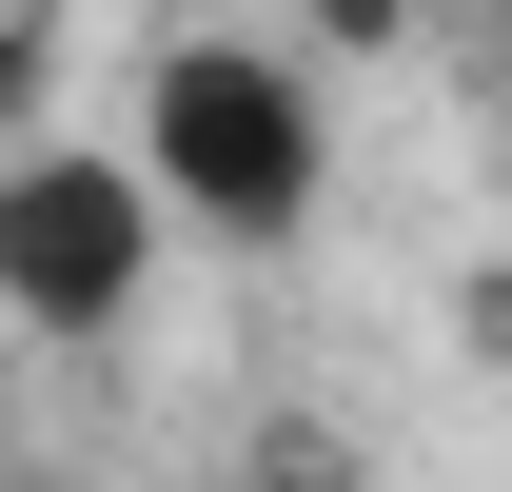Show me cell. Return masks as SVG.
Masks as SVG:
<instances>
[{"instance_id":"cell-3","label":"cell","mask_w":512,"mask_h":492,"mask_svg":"<svg viewBox=\"0 0 512 492\" xmlns=\"http://www.w3.org/2000/svg\"><path fill=\"white\" fill-rule=\"evenodd\" d=\"M296 20H316V40H355V60H375L394 20H414V0H296Z\"/></svg>"},{"instance_id":"cell-6","label":"cell","mask_w":512,"mask_h":492,"mask_svg":"<svg viewBox=\"0 0 512 492\" xmlns=\"http://www.w3.org/2000/svg\"><path fill=\"white\" fill-rule=\"evenodd\" d=\"M256 492H335V473H256Z\"/></svg>"},{"instance_id":"cell-1","label":"cell","mask_w":512,"mask_h":492,"mask_svg":"<svg viewBox=\"0 0 512 492\" xmlns=\"http://www.w3.org/2000/svg\"><path fill=\"white\" fill-rule=\"evenodd\" d=\"M138 178H158V217L276 256L316 217V79L276 60V40H158V79H138Z\"/></svg>"},{"instance_id":"cell-5","label":"cell","mask_w":512,"mask_h":492,"mask_svg":"<svg viewBox=\"0 0 512 492\" xmlns=\"http://www.w3.org/2000/svg\"><path fill=\"white\" fill-rule=\"evenodd\" d=\"M493 355H512V276H493Z\"/></svg>"},{"instance_id":"cell-2","label":"cell","mask_w":512,"mask_h":492,"mask_svg":"<svg viewBox=\"0 0 512 492\" xmlns=\"http://www.w3.org/2000/svg\"><path fill=\"white\" fill-rule=\"evenodd\" d=\"M158 178H138V138H20L0 158V315L40 335V355H99L158 276Z\"/></svg>"},{"instance_id":"cell-7","label":"cell","mask_w":512,"mask_h":492,"mask_svg":"<svg viewBox=\"0 0 512 492\" xmlns=\"http://www.w3.org/2000/svg\"><path fill=\"white\" fill-rule=\"evenodd\" d=\"M0 20H40V0H0Z\"/></svg>"},{"instance_id":"cell-4","label":"cell","mask_w":512,"mask_h":492,"mask_svg":"<svg viewBox=\"0 0 512 492\" xmlns=\"http://www.w3.org/2000/svg\"><path fill=\"white\" fill-rule=\"evenodd\" d=\"M473 20H493V119H512V0H473Z\"/></svg>"}]
</instances>
